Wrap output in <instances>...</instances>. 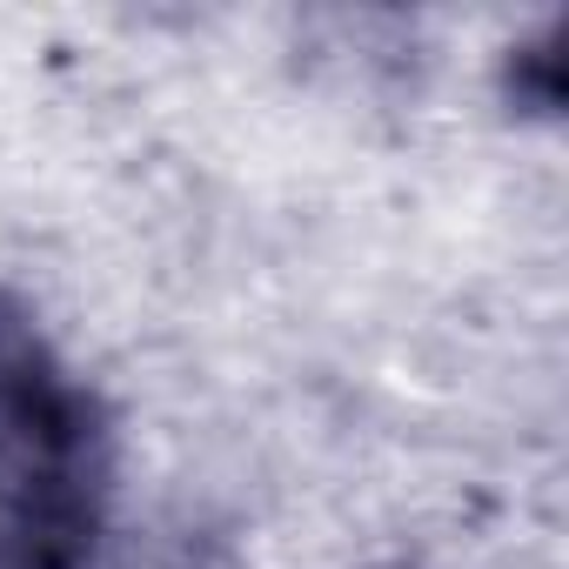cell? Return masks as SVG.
<instances>
[{
  "label": "cell",
  "instance_id": "6da1fadb",
  "mask_svg": "<svg viewBox=\"0 0 569 569\" xmlns=\"http://www.w3.org/2000/svg\"><path fill=\"white\" fill-rule=\"evenodd\" d=\"M108 502V422L0 296V569H81Z\"/></svg>",
  "mask_w": 569,
  "mask_h": 569
},
{
  "label": "cell",
  "instance_id": "7a4b0ae2",
  "mask_svg": "<svg viewBox=\"0 0 569 569\" xmlns=\"http://www.w3.org/2000/svg\"><path fill=\"white\" fill-rule=\"evenodd\" d=\"M154 569H201V549L188 556V549H168V556H154Z\"/></svg>",
  "mask_w": 569,
  "mask_h": 569
}]
</instances>
